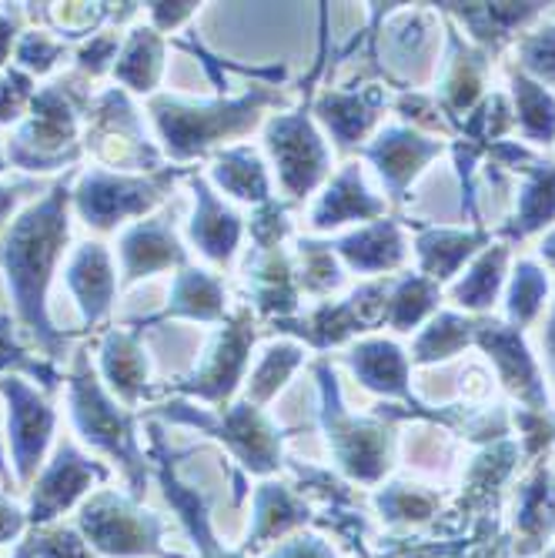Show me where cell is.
Segmentation results:
<instances>
[{
	"instance_id": "7",
	"label": "cell",
	"mask_w": 555,
	"mask_h": 558,
	"mask_svg": "<svg viewBox=\"0 0 555 558\" xmlns=\"http://www.w3.org/2000/svg\"><path fill=\"white\" fill-rule=\"evenodd\" d=\"M265 144L275 158L278 181L291 197H305L309 191H315V184L328 171L325 141L318 137L305 111L272 118L265 128Z\"/></svg>"
},
{
	"instance_id": "11",
	"label": "cell",
	"mask_w": 555,
	"mask_h": 558,
	"mask_svg": "<svg viewBox=\"0 0 555 558\" xmlns=\"http://www.w3.org/2000/svg\"><path fill=\"white\" fill-rule=\"evenodd\" d=\"M100 478H108L105 469L91 459H84L71 441H61L55 459H50V465L44 469V475L34 485L31 522L37 525V522H50L55 515H61L91 488V482H100Z\"/></svg>"
},
{
	"instance_id": "26",
	"label": "cell",
	"mask_w": 555,
	"mask_h": 558,
	"mask_svg": "<svg viewBox=\"0 0 555 558\" xmlns=\"http://www.w3.org/2000/svg\"><path fill=\"white\" fill-rule=\"evenodd\" d=\"M305 362V348H298V344H272L265 354H262V362L258 368L251 372L248 378V401L251 404H265L268 398L278 395V388L288 381V375Z\"/></svg>"
},
{
	"instance_id": "39",
	"label": "cell",
	"mask_w": 555,
	"mask_h": 558,
	"mask_svg": "<svg viewBox=\"0 0 555 558\" xmlns=\"http://www.w3.org/2000/svg\"><path fill=\"white\" fill-rule=\"evenodd\" d=\"M34 558H94V555L74 529H55L34 538Z\"/></svg>"
},
{
	"instance_id": "25",
	"label": "cell",
	"mask_w": 555,
	"mask_h": 558,
	"mask_svg": "<svg viewBox=\"0 0 555 558\" xmlns=\"http://www.w3.org/2000/svg\"><path fill=\"white\" fill-rule=\"evenodd\" d=\"M318 118L328 124V131L335 134V141L341 147L355 144L365 134V128L375 121L372 105L365 97H359V94H331V90L318 100Z\"/></svg>"
},
{
	"instance_id": "16",
	"label": "cell",
	"mask_w": 555,
	"mask_h": 558,
	"mask_svg": "<svg viewBox=\"0 0 555 558\" xmlns=\"http://www.w3.org/2000/svg\"><path fill=\"white\" fill-rule=\"evenodd\" d=\"M191 318V322H221L225 318V288L201 268H181L171 284L168 308L155 318Z\"/></svg>"
},
{
	"instance_id": "1",
	"label": "cell",
	"mask_w": 555,
	"mask_h": 558,
	"mask_svg": "<svg viewBox=\"0 0 555 558\" xmlns=\"http://www.w3.org/2000/svg\"><path fill=\"white\" fill-rule=\"evenodd\" d=\"M71 194L68 181H58L0 238V268L11 288L14 312L50 359L64 354V335L55 331L47 318V288L71 241Z\"/></svg>"
},
{
	"instance_id": "28",
	"label": "cell",
	"mask_w": 555,
	"mask_h": 558,
	"mask_svg": "<svg viewBox=\"0 0 555 558\" xmlns=\"http://www.w3.org/2000/svg\"><path fill=\"white\" fill-rule=\"evenodd\" d=\"M475 244H479V238H466V234H425L419 241L425 271L435 275V278H448L472 255Z\"/></svg>"
},
{
	"instance_id": "24",
	"label": "cell",
	"mask_w": 555,
	"mask_h": 558,
	"mask_svg": "<svg viewBox=\"0 0 555 558\" xmlns=\"http://www.w3.org/2000/svg\"><path fill=\"white\" fill-rule=\"evenodd\" d=\"M482 344L492 351V359L498 362L502 378H506V381H509L522 398L539 401V378H535L532 359L526 354V348H522L519 335H516V331L492 328V331H482Z\"/></svg>"
},
{
	"instance_id": "46",
	"label": "cell",
	"mask_w": 555,
	"mask_h": 558,
	"mask_svg": "<svg viewBox=\"0 0 555 558\" xmlns=\"http://www.w3.org/2000/svg\"><path fill=\"white\" fill-rule=\"evenodd\" d=\"M281 558H322V555H318V548H312V545H294V548H288Z\"/></svg>"
},
{
	"instance_id": "17",
	"label": "cell",
	"mask_w": 555,
	"mask_h": 558,
	"mask_svg": "<svg viewBox=\"0 0 555 558\" xmlns=\"http://www.w3.org/2000/svg\"><path fill=\"white\" fill-rule=\"evenodd\" d=\"M161 71H165L161 34L155 27H134L114 61V77L134 94H150L158 87Z\"/></svg>"
},
{
	"instance_id": "15",
	"label": "cell",
	"mask_w": 555,
	"mask_h": 558,
	"mask_svg": "<svg viewBox=\"0 0 555 558\" xmlns=\"http://www.w3.org/2000/svg\"><path fill=\"white\" fill-rule=\"evenodd\" d=\"M100 375L124 404L141 401V395L147 391V354L137 335L118 328L105 335V341H100Z\"/></svg>"
},
{
	"instance_id": "12",
	"label": "cell",
	"mask_w": 555,
	"mask_h": 558,
	"mask_svg": "<svg viewBox=\"0 0 555 558\" xmlns=\"http://www.w3.org/2000/svg\"><path fill=\"white\" fill-rule=\"evenodd\" d=\"M168 268H188V255L174 234L171 218H147L121 238V271L124 284L150 278Z\"/></svg>"
},
{
	"instance_id": "8",
	"label": "cell",
	"mask_w": 555,
	"mask_h": 558,
	"mask_svg": "<svg viewBox=\"0 0 555 558\" xmlns=\"http://www.w3.org/2000/svg\"><path fill=\"white\" fill-rule=\"evenodd\" d=\"M165 415L225 438L241 454L248 469L268 472L278 465V435L251 401H241V404H234V409H225L218 418L205 415V412H191L188 404H165Z\"/></svg>"
},
{
	"instance_id": "43",
	"label": "cell",
	"mask_w": 555,
	"mask_h": 558,
	"mask_svg": "<svg viewBox=\"0 0 555 558\" xmlns=\"http://www.w3.org/2000/svg\"><path fill=\"white\" fill-rule=\"evenodd\" d=\"M21 529H24V515H21V509H14V505H8V501H0V542L17 538V535H21Z\"/></svg>"
},
{
	"instance_id": "21",
	"label": "cell",
	"mask_w": 555,
	"mask_h": 558,
	"mask_svg": "<svg viewBox=\"0 0 555 558\" xmlns=\"http://www.w3.org/2000/svg\"><path fill=\"white\" fill-rule=\"evenodd\" d=\"M435 144H425L422 137H415V134H409V131H385L382 137H378V144L369 150V158L378 165V171H382V178L391 184V187H401L406 184L415 171H419V165L425 161V158H432L435 155Z\"/></svg>"
},
{
	"instance_id": "23",
	"label": "cell",
	"mask_w": 555,
	"mask_h": 558,
	"mask_svg": "<svg viewBox=\"0 0 555 558\" xmlns=\"http://www.w3.org/2000/svg\"><path fill=\"white\" fill-rule=\"evenodd\" d=\"M248 278L255 281V304L265 315H291L298 308L291 265L278 255V251H268L255 268H248Z\"/></svg>"
},
{
	"instance_id": "40",
	"label": "cell",
	"mask_w": 555,
	"mask_h": 558,
	"mask_svg": "<svg viewBox=\"0 0 555 558\" xmlns=\"http://www.w3.org/2000/svg\"><path fill=\"white\" fill-rule=\"evenodd\" d=\"M285 231H288L285 208H281V205H275V201H268V205H262L258 218L251 221V238L258 241V247H262V251H275V247H278V241L285 238Z\"/></svg>"
},
{
	"instance_id": "37",
	"label": "cell",
	"mask_w": 555,
	"mask_h": 558,
	"mask_svg": "<svg viewBox=\"0 0 555 558\" xmlns=\"http://www.w3.org/2000/svg\"><path fill=\"white\" fill-rule=\"evenodd\" d=\"M552 215H555V174H542L529 184L522 197V231L539 228Z\"/></svg>"
},
{
	"instance_id": "48",
	"label": "cell",
	"mask_w": 555,
	"mask_h": 558,
	"mask_svg": "<svg viewBox=\"0 0 555 558\" xmlns=\"http://www.w3.org/2000/svg\"><path fill=\"white\" fill-rule=\"evenodd\" d=\"M548 351H552V359H555V318H552V328H548Z\"/></svg>"
},
{
	"instance_id": "14",
	"label": "cell",
	"mask_w": 555,
	"mask_h": 558,
	"mask_svg": "<svg viewBox=\"0 0 555 558\" xmlns=\"http://www.w3.org/2000/svg\"><path fill=\"white\" fill-rule=\"evenodd\" d=\"M68 288L74 291L77 308L87 325H97L108 318L118 281H114V265H111V255L105 244L87 241L74 251V258L68 265Z\"/></svg>"
},
{
	"instance_id": "22",
	"label": "cell",
	"mask_w": 555,
	"mask_h": 558,
	"mask_svg": "<svg viewBox=\"0 0 555 558\" xmlns=\"http://www.w3.org/2000/svg\"><path fill=\"white\" fill-rule=\"evenodd\" d=\"M348 362L362 378V385H369L375 391H388V395L406 391V359H401V351L391 341L359 344L348 354Z\"/></svg>"
},
{
	"instance_id": "9",
	"label": "cell",
	"mask_w": 555,
	"mask_h": 558,
	"mask_svg": "<svg viewBox=\"0 0 555 558\" xmlns=\"http://www.w3.org/2000/svg\"><path fill=\"white\" fill-rule=\"evenodd\" d=\"M0 395L8 398V432H11V451H14V465L17 478L31 482L37 469L44 465V451L55 435V409L44 395H37L24 378L8 375L0 378Z\"/></svg>"
},
{
	"instance_id": "42",
	"label": "cell",
	"mask_w": 555,
	"mask_h": 558,
	"mask_svg": "<svg viewBox=\"0 0 555 558\" xmlns=\"http://www.w3.org/2000/svg\"><path fill=\"white\" fill-rule=\"evenodd\" d=\"M526 54H529V64L542 74H552L555 77V31H548L545 37L532 40L526 47Z\"/></svg>"
},
{
	"instance_id": "50",
	"label": "cell",
	"mask_w": 555,
	"mask_h": 558,
	"mask_svg": "<svg viewBox=\"0 0 555 558\" xmlns=\"http://www.w3.org/2000/svg\"><path fill=\"white\" fill-rule=\"evenodd\" d=\"M0 171H4V158H0Z\"/></svg>"
},
{
	"instance_id": "32",
	"label": "cell",
	"mask_w": 555,
	"mask_h": 558,
	"mask_svg": "<svg viewBox=\"0 0 555 558\" xmlns=\"http://www.w3.org/2000/svg\"><path fill=\"white\" fill-rule=\"evenodd\" d=\"M469 328H472V325H466V322L456 318V315H442V318L422 335V341H419V348H415V359H422V362H429V359H445V354H451V351L462 348V344L469 341Z\"/></svg>"
},
{
	"instance_id": "34",
	"label": "cell",
	"mask_w": 555,
	"mask_h": 558,
	"mask_svg": "<svg viewBox=\"0 0 555 558\" xmlns=\"http://www.w3.org/2000/svg\"><path fill=\"white\" fill-rule=\"evenodd\" d=\"M61 58H64V44H58L44 31H27L17 40V64L31 74H47Z\"/></svg>"
},
{
	"instance_id": "45",
	"label": "cell",
	"mask_w": 555,
	"mask_h": 558,
	"mask_svg": "<svg viewBox=\"0 0 555 558\" xmlns=\"http://www.w3.org/2000/svg\"><path fill=\"white\" fill-rule=\"evenodd\" d=\"M21 191H24V184H4L0 187V225H4V218L17 208V201H21Z\"/></svg>"
},
{
	"instance_id": "4",
	"label": "cell",
	"mask_w": 555,
	"mask_h": 558,
	"mask_svg": "<svg viewBox=\"0 0 555 558\" xmlns=\"http://www.w3.org/2000/svg\"><path fill=\"white\" fill-rule=\"evenodd\" d=\"M77 105L71 81H58L34 94L31 121L14 137L8 158L24 171H55L81 158L77 144Z\"/></svg>"
},
{
	"instance_id": "33",
	"label": "cell",
	"mask_w": 555,
	"mask_h": 558,
	"mask_svg": "<svg viewBox=\"0 0 555 558\" xmlns=\"http://www.w3.org/2000/svg\"><path fill=\"white\" fill-rule=\"evenodd\" d=\"M301 284L315 294H325L341 284V271L325 244H305L301 241Z\"/></svg>"
},
{
	"instance_id": "35",
	"label": "cell",
	"mask_w": 555,
	"mask_h": 558,
	"mask_svg": "<svg viewBox=\"0 0 555 558\" xmlns=\"http://www.w3.org/2000/svg\"><path fill=\"white\" fill-rule=\"evenodd\" d=\"M545 298V275L532 265H519L516 271V284H512V301H509V312L516 322H529L539 304Z\"/></svg>"
},
{
	"instance_id": "38",
	"label": "cell",
	"mask_w": 555,
	"mask_h": 558,
	"mask_svg": "<svg viewBox=\"0 0 555 558\" xmlns=\"http://www.w3.org/2000/svg\"><path fill=\"white\" fill-rule=\"evenodd\" d=\"M118 54H121L118 34H91V40L77 50V68L84 74L97 77V74H105L108 68L114 71L111 61H118Z\"/></svg>"
},
{
	"instance_id": "36",
	"label": "cell",
	"mask_w": 555,
	"mask_h": 558,
	"mask_svg": "<svg viewBox=\"0 0 555 558\" xmlns=\"http://www.w3.org/2000/svg\"><path fill=\"white\" fill-rule=\"evenodd\" d=\"M34 100V81L24 71L0 74V124H14Z\"/></svg>"
},
{
	"instance_id": "49",
	"label": "cell",
	"mask_w": 555,
	"mask_h": 558,
	"mask_svg": "<svg viewBox=\"0 0 555 558\" xmlns=\"http://www.w3.org/2000/svg\"><path fill=\"white\" fill-rule=\"evenodd\" d=\"M0 475H8V459H4V441H0Z\"/></svg>"
},
{
	"instance_id": "5",
	"label": "cell",
	"mask_w": 555,
	"mask_h": 558,
	"mask_svg": "<svg viewBox=\"0 0 555 558\" xmlns=\"http://www.w3.org/2000/svg\"><path fill=\"white\" fill-rule=\"evenodd\" d=\"M181 171H158V174H118V171H105L94 168L87 171L74 194L71 205L81 215V221L94 231H114L118 225H124L128 218H144L150 208H158L168 197L174 178Z\"/></svg>"
},
{
	"instance_id": "29",
	"label": "cell",
	"mask_w": 555,
	"mask_h": 558,
	"mask_svg": "<svg viewBox=\"0 0 555 558\" xmlns=\"http://www.w3.org/2000/svg\"><path fill=\"white\" fill-rule=\"evenodd\" d=\"M516 97L526 131L535 137H548L555 131V100L529 81H516Z\"/></svg>"
},
{
	"instance_id": "47",
	"label": "cell",
	"mask_w": 555,
	"mask_h": 558,
	"mask_svg": "<svg viewBox=\"0 0 555 558\" xmlns=\"http://www.w3.org/2000/svg\"><path fill=\"white\" fill-rule=\"evenodd\" d=\"M542 255H545V258H552V262H555V234H552V238H548V241H545V244H542Z\"/></svg>"
},
{
	"instance_id": "30",
	"label": "cell",
	"mask_w": 555,
	"mask_h": 558,
	"mask_svg": "<svg viewBox=\"0 0 555 558\" xmlns=\"http://www.w3.org/2000/svg\"><path fill=\"white\" fill-rule=\"evenodd\" d=\"M432 301H435L432 284L419 281V278L415 281H401V288L388 298V318H391L395 328H409L432 308Z\"/></svg>"
},
{
	"instance_id": "2",
	"label": "cell",
	"mask_w": 555,
	"mask_h": 558,
	"mask_svg": "<svg viewBox=\"0 0 555 558\" xmlns=\"http://www.w3.org/2000/svg\"><path fill=\"white\" fill-rule=\"evenodd\" d=\"M272 90H255L234 100H208V105H191L181 97H150V118L165 141V150L174 161H191L212 150L218 141L244 134L258 124L265 105H272Z\"/></svg>"
},
{
	"instance_id": "10",
	"label": "cell",
	"mask_w": 555,
	"mask_h": 558,
	"mask_svg": "<svg viewBox=\"0 0 555 558\" xmlns=\"http://www.w3.org/2000/svg\"><path fill=\"white\" fill-rule=\"evenodd\" d=\"M251 341H255V328H251V318L241 315L234 325H228L212 354L205 359L194 375L181 378L174 385V391L181 395H191V398H201V401H215V404H225L231 398V391L238 388L241 375H244V365H248V351H251Z\"/></svg>"
},
{
	"instance_id": "18",
	"label": "cell",
	"mask_w": 555,
	"mask_h": 558,
	"mask_svg": "<svg viewBox=\"0 0 555 558\" xmlns=\"http://www.w3.org/2000/svg\"><path fill=\"white\" fill-rule=\"evenodd\" d=\"M378 211H382V205L365 191L362 171H359L355 165H351V168H345V171L331 181V187L322 194L318 208H315V215H312V225L325 231V228H338V225L355 221V218H372V215H378Z\"/></svg>"
},
{
	"instance_id": "20",
	"label": "cell",
	"mask_w": 555,
	"mask_h": 558,
	"mask_svg": "<svg viewBox=\"0 0 555 558\" xmlns=\"http://www.w3.org/2000/svg\"><path fill=\"white\" fill-rule=\"evenodd\" d=\"M335 247L355 271H385V268H395L401 262V255H406L395 225H385V221L375 228H365L359 234L341 238Z\"/></svg>"
},
{
	"instance_id": "3",
	"label": "cell",
	"mask_w": 555,
	"mask_h": 558,
	"mask_svg": "<svg viewBox=\"0 0 555 558\" xmlns=\"http://www.w3.org/2000/svg\"><path fill=\"white\" fill-rule=\"evenodd\" d=\"M68 401H71V418H74L81 438L91 448L105 451L114 462H121L134 495H141L147 485V462H144L137 438H134V415L124 412L121 404L105 391V385L97 381L84 351H77V362H74V372L68 381Z\"/></svg>"
},
{
	"instance_id": "31",
	"label": "cell",
	"mask_w": 555,
	"mask_h": 558,
	"mask_svg": "<svg viewBox=\"0 0 555 558\" xmlns=\"http://www.w3.org/2000/svg\"><path fill=\"white\" fill-rule=\"evenodd\" d=\"M502 251H492V255H485L475 268H472V275L459 284V291H456V298L462 301V304H469V308H485V304L495 298V288H498V281H502Z\"/></svg>"
},
{
	"instance_id": "6",
	"label": "cell",
	"mask_w": 555,
	"mask_h": 558,
	"mask_svg": "<svg viewBox=\"0 0 555 558\" xmlns=\"http://www.w3.org/2000/svg\"><path fill=\"white\" fill-rule=\"evenodd\" d=\"M81 529L94 548L105 555H161V522L144 512L141 505L114 495V492H100L94 495L84 509H81Z\"/></svg>"
},
{
	"instance_id": "13",
	"label": "cell",
	"mask_w": 555,
	"mask_h": 558,
	"mask_svg": "<svg viewBox=\"0 0 555 558\" xmlns=\"http://www.w3.org/2000/svg\"><path fill=\"white\" fill-rule=\"evenodd\" d=\"M191 191H194V215L188 225V238L194 241V247L215 265H231L238 241H241V218L218 201V194L208 187V181L191 178Z\"/></svg>"
},
{
	"instance_id": "44",
	"label": "cell",
	"mask_w": 555,
	"mask_h": 558,
	"mask_svg": "<svg viewBox=\"0 0 555 558\" xmlns=\"http://www.w3.org/2000/svg\"><path fill=\"white\" fill-rule=\"evenodd\" d=\"M14 37H17V24H14L8 14H0V64H4V61L11 58Z\"/></svg>"
},
{
	"instance_id": "19",
	"label": "cell",
	"mask_w": 555,
	"mask_h": 558,
	"mask_svg": "<svg viewBox=\"0 0 555 558\" xmlns=\"http://www.w3.org/2000/svg\"><path fill=\"white\" fill-rule=\"evenodd\" d=\"M212 178L221 191H228L238 201H255V205H268L272 201V181L262 165V158L251 147H228L215 158Z\"/></svg>"
},
{
	"instance_id": "27",
	"label": "cell",
	"mask_w": 555,
	"mask_h": 558,
	"mask_svg": "<svg viewBox=\"0 0 555 558\" xmlns=\"http://www.w3.org/2000/svg\"><path fill=\"white\" fill-rule=\"evenodd\" d=\"M4 372H24V375L37 378L44 388H58V381H61V375L47 362H37L24 351V344L14 335L11 315H0V375H4Z\"/></svg>"
},
{
	"instance_id": "41",
	"label": "cell",
	"mask_w": 555,
	"mask_h": 558,
	"mask_svg": "<svg viewBox=\"0 0 555 558\" xmlns=\"http://www.w3.org/2000/svg\"><path fill=\"white\" fill-rule=\"evenodd\" d=\"M150 11V27L161 31H178L188 17H194L197 4H147Z\"/></svg>"
}]
</instances>
